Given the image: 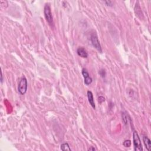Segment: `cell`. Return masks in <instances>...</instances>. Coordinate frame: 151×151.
Wrapping results in <instances>:
<instances>
[{"instance_id": "cell-6", "label": "cell", "mask_w": 151, "mask_h": 151, "mask_svg": "<svg viewBox=\"0 0 151 151\" xmlns=\"http://www.w3.org/2000/svg\"><path fill=\"white\" fill-rule=\"evenodd\" d=\"M77 53L80 57L83 58H87L88 57L87 52L83 47L78 48L77 50Z\"/></svg>"}, {"instance_id": "cell-15", "label": "cell", "mask_w": 151, "mask_h": 151, "mask_svg": "<svg viewBox=\"0 0 151 151\" xmlns=\"http://www.w3.org/2000/svg\"><path fill=\"white\" fill-rule=\"evenodd\" d=\"M95 150L96 149L93 147H90L89 149H88V150Z\"/></svg>"}, {"instance_id": "cell-5", "label": "cell", "mask_w": 151, "mask_h": 151, "mask_svg": "<svg viewBox=\"0 0 151 151\" xmlns=\"http://www.w3.org/2000/svg\"><path fill=\"white\" fill-rule=\"evenodd\" d=\"M82 75L83 76L84 78V84L86 85H90L92 82V79L91 77H90L89 73L87 71L86 69H83L82 70Z\"/></svg>"}, {"instance_id": "cell-7", "label": "cell", "mask_w": 151, "mask_h": 151, "mask_svg": "<svg viewBox=\"0 0 151 151\" xmlns=\"http://www.w3.org/2000/svg\"><path fill=\"white\" fill-rule=\"evenodd\" d=\"M87 97H88V100H89L90 105H91V106L94 109H95L96 106H95V104L93 95V93L91 91L87 92Z\"/></svg>"}, {"instance_id": "cell-14", "label": "cell", "mask_w": 151, "mask_h": 151, "mask_svg": "<svg viewBox=\"0 0 151 151\" xmlns=\"http://www.w3.org/2000/svg\"><path fill=\"white\" fill-rule=\"evenodd\" d=\"M105 97H103V96H100L99 97V102L100 103H103V102H105Z\"/></svg>"}, {"instance_id": "cell-2", "label": "cell", "mask_w": 151, "mask_h": 151, "mask_svg": "<svg viewBox=\"0 0 151 151\" xmlns=\"http://www.w3.org/2000/svg\"><path fill=\"white\" fill-rule=\"evenodd\" d=\"M133 142L134 146V150L136 151H142V145L140 138L136 131H134L133 133Z\"/></svg>"}, {"instance_id": "cell-13", "label": "cell", "mask_w": 151, "mask_h": 151, "mask_svg": "<svg viewBox=\"0 0 151 151\" xmlns=\"http://www.w3.org/2000/svg\"><path fill=\"white\" fill-rule=\"evenodd\" d=\"M105 3L106 4L107 6L112 7L113 6V2L111 1H105Z\"/></svg>"}, {"instance_id": "cell-3", "label": "cell", "mask_w": 151, "mask_h": 151, "mask_svg": "<svg viewBox=\"0 0 151 151\" xmlns=\"http://www.w3.org/2000/svg\"><path fill=\"white\" fill-rule=\"evenodd\" d=\"M27 87H28V83H27V79L24 76L22 77L20 79L18 86V90L20 94L21 95L26 94L27 90Z\"/></svg>"}, {"instance_id": "cell-12", "label": "cell", "mask_w": 151, "mask_h": 151, "mask_svg": "<svg viewBox=\"0 0 151 151\" xmlns=\"http://www.w3.org/2000/svg\"><path fill=\"white\" fill-rule=\"evenodd\" d=\"M99 73L100 75V76H101L103 78L105 77L106 74V71L104 69H101V70H100V71L99 72Z\"/></svg>"}, {"instance_id": "cell-8", "label": "cell", "mask_w": 151, "mask_h": 151, "mask_svg": "<svg viewBox=\"0 0 151 151\" xmlns=\"http://www.w3.org/2000/svg\"><path fill=\"white\" fill-rule=\"evenodd\" d=\"M143 141L144 143L145 146L146 148H147L148 150H151V141L149 139V138L146 136H143Z\"/></svg>"}, {"instance_id": "cell-10", "label": "cell", "mask_w": 151, "mask_h": 151, "mask_svg": "<svg viewBox=\"0 0 151 151\" xmlns=\"http://www.w3.org/2000/svg\"><path fill=\"white\" fill-rule=\"evenodd\" d=\"M122 117L123 122L125 124H128L129 123V120H130V118L128 114H126V113H122Z\"/></svg>"}, {"instance_id": "cell-4", "label": "cell", "mask_w": 151, "mask_h": 151, "mask_svg": "<svg viewBox=\"0 0 151 151\" xmlns=\"http://www.w3.org/2000/svg\"><path fill=\"white\" fill-rule=\"evenodd\" d=\"M90 40H91L92 44L96 49L98 50L100 53L102 52L101 45L100 44V42L98 39V37L97 34L96 32H92L90 35Z\"/></svg>"}, {"instance_id": "cell-9", "label": "cell", "mask_w": 151, "mask_h": 151, "mask_svg": "<svg viewBox=\"0 0 151 151\" xmlns=\"http://www.w3.org/2000/svg\"><path fill=\"white\" fill-rule=\"evenodd\" d=\"M61 149L63 151L71 150V148H70V146L68 143H64L61 145Z\"/></svg>"}, {"instance_id": "cell-1", "label": "cell", "mask_w": 151, "mask_h": 151, "mask_svg": "<svg viewBox=\"0 0 151 151\" xmlns=\"http://www.w3.org/2000/svg\"><path fill=\"white\" fill-rule=\"evenodd\" d=\"M44 13L45 18L46 21L50 26H53V20L52 13L51 11V8L49 4H46L44 6Z\"/></svg>"}, {"instance_id": "cell-11", "label": "cell", "mask_w": 151, "mask_h": 151, "mask_svg": "<svg viewBox=\"0 0 151 151\" xmlns=\"http://www.w3.org/2000/svg\"><path fill=\"white\" fill-rule=\"evenodd\" d=\"M123 146H124L125 147L129 148L130 147V146H131L132 143H131V141H130V140H125L124 142H123Z\"/></svg>"}]
</instances>
